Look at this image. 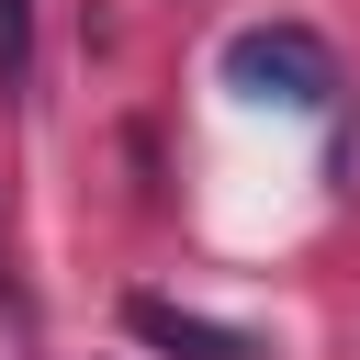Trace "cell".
<instances>
[{
    "instance_id": "cell-3",
    "label": "cell",
    "mask_w": 360,
    "mask_h": 360,
    "mask_svg": "<svg viewBox=\"0 0 360 360\" xmlns=\"http://www.w3.org/2000/svg\"><path fill=\"white\" fill-rule=\"evenodd\" d=\"M34 79V0H0V90Z\"/></svg>"
},
{
    "instance_id": "cell-1",
    "label": "cell",
    "mask_w": 360,
    "mask_h": 360,
    "mask_svg": "<svg viewBox=\"0 0 360 360\" xmlns=\"http://www.w3.org/2000/svg\"><path fill=\"white\" fill-rule=\"evenodd\" d=\"M225 90L270 101V112H326L338 101V45L315 22H248V34H225Z\"/></svg>"
},
{
    "instance_id": "cell-2",
    "label": "cell",
    "mask_w": 360,
    "mask_h": 360,
    "mask_svg": "<svg viewBox=\"0 0 360 360\" xmlns=\"http://www.w3.org/2000/svg\"><path fill=\"white\" fill-rule=\"evenodd\" d=\"M124 338L158 349V360H270V338H248L202 304H169V292H124Z\"/></svg>"
}]
</instances>
